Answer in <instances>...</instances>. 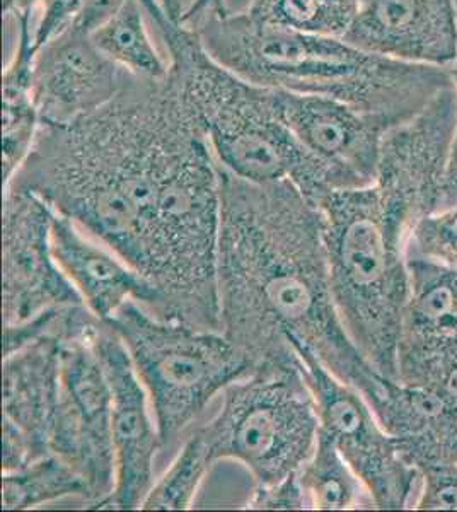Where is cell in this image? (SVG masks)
Listing matches in <instances>:
<instances>
[{"instance_id": "e0dca14e", "label": "cell", "mask_w": 457, "mask_h": 512, "mask_svg": "<svg viewBox=\"0 0 457 512\" xmlns=\"http://www.w3.org/2000/svg\"><path fill=\"white\" fill-rule=\"evenodd\" d=\"M52 245L58 265L98 320L110 321L130 303L140 304L157 316L164 313V297L154 282L110 246L55 210Z\"/></svg>"}, {"instance_id": "7402d4cb", "label": "cell", "mask_w": 457, "mask_h": 512, "mask_svg": "<svg viewBox=\"0 0 457 512\" xmlns=\"http://www.w3.org/2000/svg\"><path fill=\"white\" fill-rule=\"evenodd\" d=\"M74 497L89 504L86 480L57 454H47L18 470L2 472V509L29 511Z\"/></svg>"}, {"instance_id": "52a82bcc", "label": "cell", "mask_w": 457, "mask_h": 512, "mask_svg": "<svg viewBox=\"0 0 457 512\" xmlns=\"http://www.w3.org/2000/svg\"><path fill=\"white\" fill-rule=\"evenodd\" d=\"M106 323L122 338L149 393L162 458H173L215 396L258 366L220 330L166 320L137 303Z\"/></svg>"}, {"instance_id": "ba28073f", "label": "cell", "mask_w": 457, "mask_h": 512, "mask_svg": "<svg viewBox=\"0 0 457 512\" xmlns=\"http://www.w3.org/2000/svg\"><path fill=\"white\" fill-rule=\"evenodd\" d=\"M313 391L319 427L335 441L371 494L376 509L411 507L422 473L401 453L400 444L377 419L371 403L357 388L336 378L318 357L299 342H289Z\"/></svg>"}, {"instance_id": "ac0fdd59", "label": "cell", "mask_w": 457, "mask_h": 512, "mask_svg": "<svg viewBox=\"0 0 457 512\" xmlns=\"http://www.w3.org/2000/svg\"><path fill=\"white\" fill-rule=\"evenodd\" d=\"M371 407L420 473L457 466V402L451 396L391 379Z\"/></svg>"}, {"instance_id": "836d02e7", "label": "cell", "mask_w": 457, "mask_h": 512, "mask_svg": "<svg viewBox=\"0 0 457 512\" xmlns=\"http://www.w3.org/2000/svg\"><path fill=\"white\" fill-rule=\"evenodd\" d=\"M456 4H457V0H456Z\"/></svg>"}, {"instance_id": "d4e9b609", "label": "cell", "mask_w": 457, "mask_h": 512, "mask_svg": "<svg viewBox=\"0 0 457 512\" xmlns=\"http://www.w3.org/2000/svg\"><path fill=\"white\" fill-rule=\"evenodd\" d=\"M215 461L210 456L207 444L197 432L186 434L178 451L173 454V460L164 470L145 497L140 509L149 511H186L191 509L197 499L198 490Z\"/></svg>"}, {"instance_id": "4dcf8cb0", "label": "cell", "mask_w": 457, "mask_h": 512, "mask_svg": "<svg viewBox=\"0 0 457 512\" xmlns=\"http://www.w3.org/2000/svg\"><path fill=\"white\" fill-rule=\"evenodd\" d=\"M157 2L171 21L186 24L190 19L191 12L197 6L198 0H157Z\"/></svg>"}, {"instance_id": "8992f818", "label": "cell", "mask_w": 457, "mask_h": 512, "mask_svg": "<svg viewBox=\"0 0 457 512\" xmlns=\"http://www.w3.org/2000/svg\"><path fill=\"white\" fill-rule=\"evenodd\" d=\"M220 398L217 414L191 431L202 437L215 463H241L253 478V490L284 482L313 453L318 408L294 347L258 364Z\"/></svg>"}, {"instance_id": "44dd1931", "label": "cell", "mask_w": 457, "mask_h": 512, "mask_svg": "<svg viewBox=\"0 0 457 512\" xmlns=\"http://www.w3.org/2000/svg\"><path fill=\"white\" fill-rule=\"evenodd\" d=\"M410 297L403 328L457 342V267L408 256Z\"/></svg>"}, {"instance_id": "484cf974", "label": "cell", "mask_w": 457, "mask_h": 512, "mask_svg": "<svg viewBox=\"0 0 457 512\" xmlns=\"http://www.w3.org/2000/svg\"><path fill=\"white\" fill-rule=\"evenodd\" d=\"M417 256L457 267V205L425 217L411 234Z\"/></svg>"}, {"instance_id": "9a60e30c", "label": "cell", "mask_w": 457, "mask_h": 512, "mask_svg": "<svg viewBox=\"0 0 457 512\" xmlns=\"http://www.w3.org/2000/svg\"><path fill=\"white\" fill-rule=\"evenodd\" d=\"M343 40L386 59L452 69L457 62L456 0H359Z\"/></svg>"}, {"instance_id": "5bb4252c", "label": "cell", "mask_w": 457, "mask_h": 512, "mask_svg": "<svg viewBox=\"0 0 457 512\" xmlns=\"http://www.w3.org/2000/svg\"><path fill=\"white\" fill-rule=\"evenodd\" d=\"M60 328L4 354V472L52 454L60 388Z\"/></svg>"}, {"instance_id": "7c38bea8", "label": "cell", "mask_w": 457, "mask_h": 512, "mask_svg": "<svg viewBox=\"0 0 457 512\" xmlns=\"http://www.w3.org/2000/svg\"><path fill=\"white\" fill-rule=\"evenodd\" d=\"M457 125L456 84L440 89L415 117L382 140L376 185L413 226L440 210L447 158Z\"/></svg>"}, {"instance_id": "3957f363", "label": "cell", "mask_w": 457, "mask_h": 512, "mask_svg": "<svg viewBox=\"0 0 457 512\" xmlns=\"http://www.w3.org/2000/svg\"><path fill=\"white\" fill-rule=\"evenodd\" d=\"M207 52L248 81L287 93L338 99L405 123L454 84L451 69L408 64L353 47L343 38L301 35L215 7L197 18Z\"/></svg>"}, {"instance_id": "277c9868", "label": "cell", "mask_w": 457, "mask_h": 512, "mask_svg": "<svg viewBox=\"0 0 457 512\" xmlns=\"http://www.w3.org/2000/svg\"><path fill=\"white\" fill-rule=\"evenodd\" d=\"M169 52L168 76L209 139L217 163L255 183L292 181L313 202L333 192L330 175L294 137L278 89L248 81L215 60L197 31L142 0Z\"/></svg>"}, {"instance_id": "9c48e42d", "label": "cell", "mask_w": 457, "mask_h": 512, "mask_svg": "<svg viewBox=\"0 0 457 512\" xmlns=\"http://www.w3.org/2000/svg\"><path fill=\"white\" fill-rule=\"evenodd\" d=\"M98 321L84 332L62 338L60 388L50 449L89 485V509H103L115 489L111 437V391L94 347Z\"/></svg>"}, {"instance_id": "f546056e", "label": "cell", "mask_w": 457, "mask_h": 512, "mask_svg": "<svg viewBox=\"0 0 457 512\" xmlns=\"http://www.w3.org/2000/svg\"><path fill=\"white\" fill-rule=\"evenodd\" d=\"M452 77L457 89V62L452 67ZM457 205V125L454 137H452L451 149H449V158H447L446 175H444V185H442V200H440V210L451 209Z\"/></svg>"}, {"instance_id": "d6986e66", "label": "cell", "mask_w": 457, "mask_h": 512, "mask_svg": "<svg viewBox=\"0 0 457 512\" xmlns=\"http://www.w3.org/2000/svg\"><path fill=\"white\" fill-rule=\"evenodd\" d=\"M16 53L2 72V173L4 187L11 183L40 132V111L33 94V74L38 48L33 41L31 14L19 16Z\"/></svg>"}, {"instance_id": "2e32d148", "label": "cell", "mask_w": 457, "mask_h": 512, "mask_svg": "<svg viewBox=\"0 0 457 512\" xmlns=\"http://www.w3.org/2000/svg\"><path fill=\"white\" fill-rule=\"evenodd\" d=\"M127 76L91 33L70 26L36 52L33 94L41 123L64 125L98 110L120 93Z\"/></svg>"}, {"instance_id": "4316f807", "label": "cell", "mask_w": 457, "mask_h": 512, "mask_svg": "<svg viewBox=\"0 0 457 512\" xmlns=\"http://www.w3.org/2000/svg\"><path fill=\"white\" fill-rule=\"evenodd\" d=\"M415 509L457 511V466L434 468L422 473V485Z\"/></svg>"}, {"instance_id": "d6a6232c", "label": "cell", "mask_w": 457, "mask_h": 512, "mask_svg": "<svg viewBox=\"0 0 457 512\" xmlns=\"http://www.w3.org/2000/svg\"><path fill=\"white\" fill-rule=\"evenodd\" d=\"M215 7H219V9L220 7H226L224 6V0H198L197 6H195V9H193V12H191L188 23L195 21V19L202 16L203 12H207L209 9H215Z\"/></svg>"}, {"instance_id": "1f68e13d", "label": "cell", "mask_w": 457, "mask_h": 512, "mask_svg": "<svg viewBox=\"0 0 457 512\" xmlns=\"http://www.w3.org/2000/svg\"><path fill=\"white\" fill-rule=\"evenodd\" d=\"M43 0H2V12L4 16H26L31 14L35 6L41 4Z\"/></svg>"}, {"instance_id": "6da1fadb", "label": "cell", "mask_w": 457, "mask_h": 512, "mask_svg": "<svg viewBox=\"0 0 457 512\" xmlns=\"http://www.w3.org/2000/svg\"><path fill=\"white\" fill-rule=\"evenodd\" d=\"M209 147L171 77L128 72L105 106L64 125L41 123L4 190L36 193L157 286L168 270L174 210Z\"/></svg>"}, {"instance_id": "83f0119b", "label": "cell", "mask_w": 457, "mask_h": 512, "mask_svg": "<svg viewBox=\"0 0 457 512\" xmlns=\"http://www.w3.org/2000/svg\"><path fill=\"white\" fill-rule=\"evenodd\" d=\"M82 2L84 0H43L41 18L33 31L35 47L47 45L55 36L74 26L81 14Z\"/></svg>"}, {"instance_id": "7a4b0ae2", "label": "cell", "mask_w": 457, "mask_h": 512, "mask_svg": "<svg viewBox=\"0 0 457 512\" xmlns=\"http://www.w3.org/2000/svg\"><path fill=\"white\" fill-rule=\"evenodd\" d=\"M220 332L256 362L306 345L376 403L391 379L353 344L331 292L323 216L292 181L255 183L219 164Z\"/></svg>"}, {"instance_id": "f1b7e54d", "label": "cell", "mask_w": 457, "mask_h": 512, "mask_svg": "<svg viewBox=\"0 0 457 512\" xmlns=\"http://www.w3.org/2000/svg\"><path fill=\"white\" fill-rule=\"evenodd\" d=\"M125 2L127 0H84L81 14L74 26L87 31V33H93L101 24L106 23Z\"/></svg>"}, {"instance_id": "5b68a950", "label": "cell", "mask_w": 457, "mask_h": 512, "mask_svg": "<svg viewBox=\"0 0 457 512\" xmlns=\"http://www.w3.org/2000/svg\"><path fill=\"white\" fill-rule=\"evenodd\" d=\"M316 204L331 292L345 330L382 376L396 379L415 226L376 185L331 192Z\"/></svg>"}, {"instance_id": "8fae6325", "label": "cell", "mask_w": 457, "mask_h": 512, "mask_svg": "<svg viewBox=\"0 0 457 512\" xmlns=\"http://www.w3.org/2000/svg\"><path fill=\"white\" fill-rule=\"evenodd\" d=\"M93 342L110 383L115 451V489L103 509H140L156 482V463L162 453L156 415L120 335L99 320Z\"/></svg>"}, {"instance_id": "30bf717a", "label": "cell", "mask_w": 457, "mask_h": 512, "mask_svg": "<svg viewBox=\"0 0 457 512\" xmlns=\"http://www.w3.org/2000/svg\"><path fill=\"white\" fill-rule=\"evenodd\" d=\"M2 217L4 326L23 325L52 309L84 304L53 253L52 207L36 193L9 187L4 190Z\"/></svg>"}, {"instance_id": "cb8c5ba5", "label": "cell", "mask_w": 457, "mask_h": 512, "mask_svg": "<svg viewBox=\"0 0 457 512\" xmlns=\"http://www.w3.org/2000/svg\"><path fill=\"white\" fill-rule=\"evenodd\" d=\"M357 7L359 0H253L244 12L273 30L343 38Z\"/></svg>"}, {"instance_id": "4fadbf2b", "label": "cell", "mask_w": 457, "mask_h": 512, "mask_svg": "<svg viewBox=\"0 0 457 512\" xmlns=\"http://www.w3.org/2000/svg\"><path fill=\"white\" fill-rule=\"evenodd\" d=\"M278 93L284 122L328 171L333 192L376 183L382 140L401 123L338 99L280 89Z\"/></svg>"}, {"instance_id": "ffe728a7", "label": "cell", "mask_w": 457, "mask_h": 512, "mask_svg": "<svg viewBox=\"0 0 457 512\" xmlns=\"http://www.w3.org/2000/svg\"><path fill=\"white\" fill-rule=\"evenodd\" d=\"M307 509L350 511L376 509L369 490L355 473L335 441L319 427L311 456L297 470Z\"/></svg>"}, {"instance_id": "603a6c76", "label": "cell", "mask_w": 457, "mask_h": 512, "mask_svg": "<svg viewBox=\"0 0 457 512\" xmlns=\"http://www.w3.org/2000/svg\"><path fill=\"white\" fill-rule=\"evenodd\" d=\"M147 11L142 0H127L106 23L91 33L96 47L130 74L147 79L168 76L164 64L147 31Z\"/></svg>"}]
</instances>
